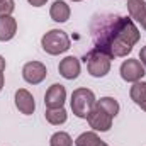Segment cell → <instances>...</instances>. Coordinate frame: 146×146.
<instances>
[{
	"label": "cell",
	"mask_w": 146,
	"mask_h": 146,
	"mask_svg": "<svg viewBox=\"0 0 146 146\" xmlns=\"http://www.w3.org/2000/svg\"><path fill=\"white\" fill-rule=\"evenodd\" d=\"M15 107L24 115H31L36 110V102H34L33 94L26 88H19L15 92Z\"/></svg>",
	"instance_id": "cell-9"
},
{
	"label": "cell",
	"mask_w": 146,
	"mask_h": 146,
	"mask_svg": "<svg viewBox=\"0 0 146 146\" xmlns=\"http://www.w3.org/2000/svg\"><path fill=\"white\" fill-rule=\"evenodd\" d=\"M27 2H29L33 7H42V5H44L48 0H27Z\"/></svg>",
	"instance_id": "cell-21"
},
{
	"label": "cell",
	"mask_w": 146,
	"mask_h": 146,
	"mask_svg": "<svg viewBox=\"0 0 146 146\" xmlns=\"http://www.w3.org/2000/svg\"><path fill=\"white\" fill-rule=\"evenodd\" d=\"M66 100V88L61 85V83H53L48 90H46V95H44V106L48 109H58V107H63Z\"/></svg>",
	"instance_id": "cell-7"
},
{
	"label": "cell",
	"mask_w": 146,
	"mask_h": 146,
	"mask_svg": "<svg viewBox=\"0 0 146 146\" xmlns=\"http://www.w3.org/2000/svg\"><path fill=\"white\" fill-rule=\"evenodd\" d=\"M127 10L131 19L141 24V27L146 31V2L145 0H127Z\"/></svg>",
	"instance_id": "cell-11"
},
{
	"label": "cell",
	"mask_w": 146,
	"mask_h": 146,
	"mask_svg": "<svg viewBox=\"0 0 146 146\" xmlns=\"http://www.w3.org/2000/svg\"><path fill=\"white\" fill-rule=\"evenodd\" d=\"M129 95H131V100L134 104H138V106H141L143 102H146V82H141V80L136 82L131 87Z\"/></svg>",
	"instance_id": "cell-15"
},
{
	"label": "cell",
	"mask_w": 146,
	"mask_h": 146,
	"mask_svg": "<svg viewBox=\"0 0 146 146\" xmlns=\"http://www.w3.org/2000/svg\"><path fill=\"white\" fill-rule=\"evenodd\" d=\"M145 75H146V68L143 66V63L139 60L129 58V60H124L122 61V65H121V76H122V80L131 82V83H136Z\"/></svg>",
	"instance_id": "cell-6"
},
{
	"label": "cell",
	"mask_w": 146,
	"mask_h": 146,
	"mask_svg": "<svg viewBox=\"0 0 146 146\" xmlns=\"http://www.w3.org/2000/svg\"><path fill=\"white\" fill-rule=\"evenodd\" d=\"M49 146H73L72 136L65 131H58L51 136L49 139Z\"/></svg>",
	"instance_id": "cell-18"
},
{
	"label": "cell",
	"mask_w": 146,
	"mask_h": 146,
	"mask_svg": "<svg viewBox=\"0 0 146 146\" xmlns=\"http://www.w3.org/2000/svg\"><path fill=\"white\" fill-rule=\"evenodd\" d=\"M5 66H7L5 65V60H3V56H0V73L5 72Z\"/></svg>",
	"instance_id": "cell-22"
},
{
	"label": "cell",
	"mask_w": 146,
	"mask_h": 146,
	"mask_svg": "<svg viewBox=\"0 0 146 146\" xmlns=\"http://www.w3.org/2000/svg\"><path fill=\"white\" fill-rule=\"evenodd\" d=\"M3 83H5V78H3V73H0V92L3 88Z\"/></svg>",
	"instance_id": "cell-23"
},
{
	"label": "cell",
	"mask_w": 146,
	"mask_h": 146,
	"mask_svg": "<svg viewBox=\"0 0 146 146\" xmlns=\"http://www.w3.org/2000/svg\"><path fill=\"white\" fill-rule=\"evenodd\" d=\"M70 14H72L70 5L63 0H56L49 9V15L54 22H66L70 19Z\"/></svg>",
	"instance_id": "cell-12"
},
{
	"label": "cell",
	"mask_w": 146,
	"mask_h": 146,
	"mask_svg": "<svg viewBox=\"0 0 146 146\" xmlns=\"http://www.w3.org/2000/svg\"><path fill=\"white\" fill-rule=\"evenodd\" d=\"M90 36L95 49L112 60L127 56L141 34L133 19L117 14H97L90 21Z\"/></svg>",
	"instance_id": "cell-1"
},
{
	"label": "cell",
	"mask_w": 146,
	"mask_h": 146,
	"mask_svg": "<svg viewBox=\"0 0 146 146\" xmlns=\"http://www.w3.org/2000/svg\"><path fill=\"white\" fill-rule=\"evenodd\" d=\"M139 61L143 63V66L146 68V46H143L141 51H139Z\"/></svg>",
	"instance_id": "cell-20"
},
{
	"label": "cell",
	"mask_w": 146,
	"mask_h": 146,
	"mask_svg": "<svg viewBox=\"0 0 146 146\" xmlns=\"http://www.w3.org/2000/svg\"><path fill=\"white\" fill-rule=\"evenodd\" d=\"M17 33V21L12 15L0 17V41H10Z\"/></svg>",
	"instance_id": "cell-13"
},
{
	"label": "cell",
	"mask_w": 146,
	"mask_h": 146,
	"mask_svg": "<svg viewBox=\"0 0 146 146\" xmlns=\"http://www.w3.org/2000/svg\"><path fill=\"white\" fill-rule=\"evenodd\" d=\"M46 75H48V70H46V66H44L41 61H29V63H26L24 68H22V76H24V80H26L27 83H31V85L41 83V82L46 78Z\"/></svg>",
	"instance_id": "cell-8"
},
{
	"label": "cell",
	"mask_w": 146,
	"mask_h": 146,
	"mask_svg": "<svg viewBox=\"0 0 146 146\" xmlns=\"http://www.w3.org/2000/svg\"><path fill=\"white\" fill-rule=\"evenodd\" d=\"M102 139L97 136V133H82L76 139H75V146H97Z\"/></svg>",
	"instance_id": "cell-17"
},
{
	"label": "cell",
	"mask_w": 146,
	"mask_h": 146,
	"mask_svg": "<svg viewBox=\"0 0 146 146\" xmlns=\"http://www.w3.org/2000/svg\"><path fill=\"white\" fill-rule=\"evenodd\" d=\"M139 107H141V109H143V110H145V112H146V102H143V104H141Z\"/></svg>",
	"instance_id": "cell-24"
},
{
	"label": "cell",
	"mask_w": 146,
	"mask_h": 146,
	"mask_svg": "<svg viewBox=\"0 0 146 146\" xmlns=\"http://www.w3.org/2000/svg\"><path fill=\"white\" fill-rule=\"evenodd\" d=\"M97 146H109V145H107V143H104V141H100V143H99Z\"/></svg>",
	"instance_id": "cell-25"
},
{
	"label": "cell",
	"mask_w": 146,
	"mask_h": 146,
	"mask_svg": "<svg viewBox=\"0 0 146 146\" xmlns=\"http://www.w3.org/2000/svg\"><path fill=\"white\" fill-rule=\"evenodd\" d=\"M95 102H97V99H95L94 92L90 88H85V87L73 90L72 100H70L73 114L76 117H80V119H87V115L90 114V110L94 109Z\"/></svg>",
	"instance_id": "cell-3"
},
{
	"label": "cell",
	"mask_w": 146,
	"mask_h": 146,
	"mask_svg": "<svg viewBox=\"0 0 146 146\" xmlns=\"http://www.w3.org/2000/svg\"><path fill=\"white\" fill-rule=\"evenodd\" d=\"M97 106L99 107H102V109L106 110L109 115H112V117H115L117 114H119V102L114 99V97H102L100 100H97Z\"/></svg>",
	"instance_id": "cell-16"
},
{
	"label": "cell",
	"mask_w": 146,
	"mask_h": 146,
	"mask_svg": "<svg viewBox=\"0 0 146 146\" xmlns=\"http://www.w3.org/2000/svg\"><path fill=\"white\" fill-rule=\"evenodd\" d=\"M15 2L14 0H0V17H7L14 12Z\"/></svg>",
	"instance_id": "cell-19"
},
{
	"label": "cell",
	"mask_w": 146,
	"mask_h": 146,
	"mask_svg": "<svg viewBox=\"0 0 146 146\" xmlns=\"http://www.w3.org/2000/svg\"><path fill=\"white\" fill-rule=\"evenodd\" d=\"M83 61L87 63L88 73L95 78H102L110 72V58L106 53H102L95 48L83 56Z\"/></svg>",
	"instance_id": "cell-4"
},
{
	"label": "cell",
	"mask_w": 146,
	"mask_h": 146,
	"mask_svg": "<svg viewBox=\"0 0 146 146\" xmlns=\"http://www.w3.org/2000/svg\"><path fill=\"white\" fill-rule=\"evenodd\" d=\"M44 115H46V121H48L49 124H53V126L65 124V122H66V117H68L66 110L63 109V107H58V109H46Z\"/></svg>",
	"instance_id": "cell-14"
},
{
	"label": "cell",
	"mask_w": 146,
	"mask_h": 146,
	"mask_svg": "<svg viewBox=\"0 0 146 146\" xmlns=\"http://www.w3.org/2000/svg\"><path fill=\"white\" fill-rule=\"evenodd\" d=\"M70 44H72V42H70L68 34H66L65 31H61V29H51V31H48L44 36L41 37V46H42V49H44L48 54H53V56L68 51V49H70Z\"/></svg>",
	"instance_id": "cell-2"
},
{
	"label": "cell",
	"mask_w": 146,
	"mask_h": 146,
	"mask_svg": "<svg viewBox=\"0 0 146 146\" xmlns=\"http://www.w3.org/2000/svg\"><path fill=\"white\" fill-rule=\"evenodd\" d=\"M72 2H82V0H72Z\"/></svg>",
	"instance_id": "cell-26"
},
{
	"label": "cell",
	"mask_w": 146,
	"mask_h": 146,
	"mask_svg": "<svg viewBox=\"0 0 146 146\" xmlns=\"http://www.w3.org/2000/svg\"><path fill=\"white\" fill-rule=\"evenodd\" d=\"M58 72H60V75L63 78H66V80L78 78V75H80V61H78V58H75V56L63 58L60 61V65H58Z\"/></svg>",
	"instance_id": "cell-10"
},
{
	"label": "cell",
	"mask_w": 146,
	"mask_h": 146,
	"mask_svg": "<svg viewBox=\"0 0 146 146\" xmlns=\"http://www.w3.org/2000/svg\"><path fill=\"white\" fill-rule=\"evenodd\" d=\"M112 119L114 117L109 115L102 107H99L97 102H95L94 109L90 110V114L87 115V121H88L90 127L94 131H100V133H106V131H109L110 127H112Z\"/></svg>",
	"instance_id": "cell-5"
}]
</instances>
